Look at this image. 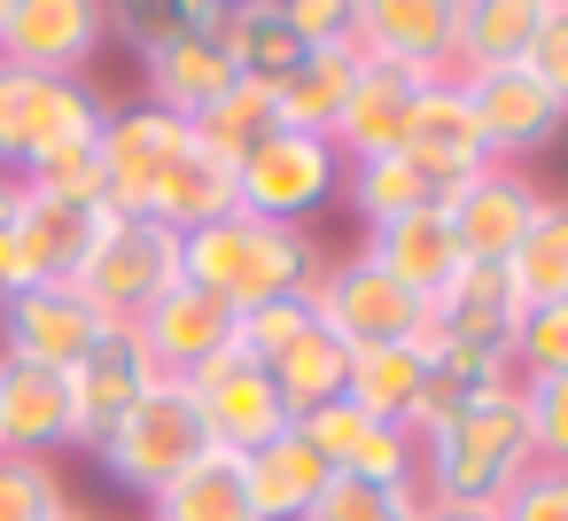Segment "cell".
I'll return each mask as SVG.
<instances>
[{
    "label": "cell",
    "mask_w": 568,
    "mask_h": 521,
    "mask_svg": "<svg viewBox=\"0 0 568 521\" xmlns=\"http://www.w3.org/2000/svg\"><path fill=\"white\" fill-rule=\"evenodd\" d=\"M320 273H327V242L312 226H265L250 211H226V218L180 234V280H195L203 296H219L234 311L312 296Z\"/></svg>",
    "instance_id": "6da1fadb"
},
{
    "label": "cell",
    "mask_w": 568,
    "mask_h": 521,
    "mask_svg": "<svg viewBox=\"0 0 568 521\" xmlns=\"http://www.w3.org/2000/svg\"><path fill=\"white\" fill-rule=\"evenodd\" d=\"M537 467L529 451V420H521V389L483 397L452 420H436L420 436V498L428 505H490Z\"/></svg>",
    "instance_id": "7a4b0ae2"
},
{
    "label": "cell",
    "mask_w": 568,
    "mask_h": 521,
    "mask_svg": "<svg viewBox=\"0 0 568 521\" xmlns=\"http://www.w3.org/2000/svg\"><path fill=\"white\" fill-rule=\"evenodd\" d=\"M110 94L94 79H40V71H17L0 63V172H32L63 149H94L102 125H110Z\"/></svg>",
    "instance_id": "3957f363"
},
{
    "label": "cell",
    "mask_w": 568,
    "mask_h": 521,
    "mask_svg": "<svg viewBox=\"0 0 568 521\" xmlns=\"http://www.w3.org/2000/svg\"><path fill=\"white\" fill-rule=\"evenodd\" d=\"M172 280H180V234L141 211H102V226L71 273V288L87 296L94 319H141Z\"/></svg>",
    "instance_id": "277c9868"
},
{
    "label": "cell",
    "mask_w": 568,
    "mask_h": 521,
    "mask_svg": "<svg viewBox=\"0 0 568 521\" xmlns=\"http://www.w3.org/2000/svg\"><path fill=\"white\" fill-rule=\"evenodd\" d=\"M327 203H343V156L320 133H257L234 156V211L265 226H312Z\"/></svg>",
    "instance_id": "5b68a950"
},
{
    "label": "cell",
    "mask_w": 568,
    "mask_h": 521,
    "mask_svg": "<svg viewBox=\"0 0 568 521\" xmlns=\"http://www.w3.org/2000/svg\"><path fill=\"white\" fill-rule=\"evenodd\" d=\"M211 451V436H203V412H195V397H187V381H156L102 443H94V467L125 490V498H156L172 474H187L195 459Z\"/></svg>",
    "instance_id": "8992f818"
},
{
    "label": "cell",
    "mask_w": 568,
    "mask_h": 521,
    "mask_svg": "<svg viewBox=\"0 0 568 521\" xmlns=\"http://www.w3.org/2000/svg\"><path fill=\"white\" fill-rule=\"evenodd\" d=\"M312 319L343 350H389V343H420L428 335V304L405 296L389 273H374L358 249L351 257H327V273L312 288Z\"/></svg>",
    "instance_id": "52a82bcc"
},
{
    "label": "cell",
    "mask_w": 568,
    "mask_h": 521,
    "mask_svg": "<svg viewBox=\"0 0 568 521\" xmlns=\"http://www.w3.org/2000/svg\"><path fill=\"white\" fill-rule=\"evenodd\" d=\"M63 381H71V443L94 451L164 374H156V358H149V343H141L133 319H102V335L79 350V366Z\"/></svg>",
    "instance_id": "ba28073f"
},
{
    "label": "cell",
    "mask_w": 568,
    "mask_h": 521,
    "mask_svg": "<svg viewBox=\"0 0 568 521\" xmlns=\"http://www.w3.org/2000/svg\"><path fill=\"white\" fill-rule=\"evenodd\" d=\"M187 397H195V412H203L211 451L250 459L257 443L288 436V405H281L273 374H265L250 350H219L211 366H195V374H187Z\"/></svg>",
    "instance_id": "9c48e42d"
},
{
    "label": "cell",
    "mask_w": 568,
    "mask_h": 521,
    "mask_svg": "<svg viewBox=\"0 0 568 521\" xmlns=\"http://www.w3.org/2000/svg\"><path fill=\"white\" fill-rule=\"evenodd\" d=\"M102 48H110V9H94V0H9L0 63L40 79H87Z\"/></svg>",
    "instance_id": "30bf717a"
},
{
    "label": "cell",
    "mask_w": 568,
    "mask_h": 521,
    "mask_svg": "<svg viewBox=\"0 0 568 521\" xmlns=\"http://www.w3.org/2000/svg\"><path fill=\"white\" fill-rule=\"evenodd\" d=\"M467 86V110H475V133H483V149H490V164H529V156H545L560 133H568V118H560V102L529 79V63H506V71H475V79H459Z\"/></svg>",
    "instance_id": "8fae6325"
},
{
    "label": "cell",
    "mask_w": 568,
    "mask_h": 521,
    "mask_svg": "<svg viewBox=\"0 0 568 521\" xmlns=\"http://www.w3.org/2000/svg\"><path fill=\"white\" fill-rule=\"evenodd\" d=\"M537 211H545V187L514 164H490V172H475L467 187L444 195V218H452V242H459L467 265H506L521 249V234L537 226Z\"/></svg>",
    "instance_id": "7c38bea8"
},
{
    "label": "cell",
    "mask_w": 568,
    "mask_h": 521,
    "mask_svg": "<svg viewBox=\"0 0 568 521\" xmlns=\"http://www.w3.org/2000/svg\"><path fill=\"white\" fill-rule=\"evenodd\" d=\"M219 17H226V0H203L195 9V32H180L172 48H156L149 63H141V102L149 110H164V118H180V125H195L203 110H219L242 79H234V63H226V48H219Z\"/></svg>",
    "instance_id": "4fadbf2b"
},
{
    "label": "cell",
    "mask_w": 568,
    "mask_h": 521,
    "mask_svg": "<svg viewBox=\"0 0 568 521\" xmlns=\"http://www.w3.org/2000/svg\"><path fill=\"white\" fill-rule=\"evenodd\" d=\"M351 55L405 79H452V0H358Z\"/></svg>",
    "instance_id": "5bb4252c"
},
{
    "label": "cell",
    "mask_w": 568,
    "mask_h": 521,
    "mask_svg": "<svg viewBox=\"0 0 568 521\" xmlns=\"http://www.w3.org/2000/svg\"><path fill=\"white\" fill-rule=\"evenodd\" d=\"M102 335V319L87 311V296L71 280H40V288H17L0 296V358H24V366H48V374H71L79 350Z\"/></svg>",
    "instance_id": "9a60e30c"
},
{
    "label": "cell",
    "mask_w": 568,
    "mask_h": 521,
    "mask_svg": "<svg viewBox=\"0 0 568 521\" xmlns=\"http://www.w3.org/2000/svg\"><path fill=\"white\" fill-rule=\"evenodd\" d=\"M180 149H187L180 118H164L149 102H118L110 125H102V141H94L102 180H110V211H141L149 218V203H156V187H164V172H172Z\"/></svg>",
    "instance_id": "2e32d148"
},
{
    "label": "cell",
    "mask_w": 568,
    "mask_h": 521,
    "mask_svg": "<svg viewBox=\"0 0 568 521\" xmlns=\"http://www.w3.org/2000/svg\"><path fill=\"white\" fill-rule=\"evenodd\" d=\"M444 195L452 187H467L475 172H490V149H483V133H475V110H467V86L459 79H428L420 94H413V118H405V141H397Z\"/></svg>",
    "instance_id": "e0dca14e"
},
{
    "label": "cell",
    "mask_w": 568,
    "mask_h": 521,
    "mask_svg": "<svg viewBox=\"0 0 568 521\" xmlns=\"http://www.w3.org/2000/svg\"><path fill=\"white\" fill-rule=\"evenodd\" d=\"M133 327H141V343H149V358H156L164 381H187L195 366H211L219 350H234V304L203 296L195 280H172Z\"/></svg>",
    "instance_id": "ac0fdd59"
},
{
    "label": "cell",
    "mask_w": 568,
    "mask_h": 521,
    "mask_svg": "<svg viewBox=\"0 0 568 521\" xmlns=\"http://www.w3.org/2000/svg\"><path fill=\"white\" fill-rule=\"evenodd\" d=\"M358 257H366L374 273H389L405 296H420V304H436V296L452 288V273L467 265L459 242H452L444 203H436V211H405V218H389V226H366Z\"/></svg>",
    "instance_id": "d6986e66"
},
{
    "label": "cell",
    "mask_w": 568,
    "mask_h": 521,
    "mask_svg": "<svg viewBox=\"0 0 568 521\" xmlns=\"http://www.w3.org/2000/svg\"><path fill=\"white\" fill-rule=\"evenodd\" d=\"M521 311H529V304H521V288H514L506 265H459L452 288L428 304V335L475 343V350H506L514 327H521Z\"/></svg>",
    "instance_id": "ffe728a7"
},
{
    "label": "cell",
    "mask_w": 568,
    "mask_h": 521,
    "mask_svg": "<svg viewBox=\"0 0 568 521\" xmlns=\"http://www.w3.org/2000/svg\"><path fill=\"white\" fill-rule=\"evenodd\" d=\"M0 451L55 459L71 451V381L24 358H0Z\"/></svg>",
    "instance_id": "44dd1931"
},
{
    "label": "cell",
    "mask_w": 568,
    "mask_h": 521,
    "mask_svg": "<svg viewBox=\"0 0 568 521\" xmlns=\"http://www.w3.org/2000/svg\"><path fill=\"white\" fill-rule=\"evenodd\" d=\"M428 79H405V71H389V63H358V79H351V102H343V118H335V156L343 164H366V156H389L397 141H405V118H413V94H420Z\"/></svg>",
    "instance_id": "7402d4cb"
},
{
    "label": "cell",
    "mask_w": 568,
    "mask_h": 521,
    "mask_svg": "<svg viewBox=\"0 0 568 521\" xmlns=\"http://www.w3.org/2000/svg\"><path fill=\"white\" fill-rule=\"evenodd\" d=\"M420 350H428V374H420L413 436H428L436 420H452V412H467V405H483V397L521 389L514 366H506V350H475V343H444V335H420Z\"/></svg>",
    "instance_id": "603a6c76"
},
{
    "label": "cell",
    "mask_w": 568,
    "mask_h": 521,
    "mask_svg": "<svg viewBox=\"0 0 568 521\" xmlns=\"http://www.w3.org/2000/svg\"><path fill=\"white\" fill-rule=\"evenodd\" d=\"M24 195H32V187H24ZM94 226H102V211H71V203L32 195V203H24V218H17V249H9L17 288L71 280V273H79V257H87V242H94ZM17 288H9V296H17Z\"/></svg>",
    "instance_id": "cb8c5ba5"
},
{
    "label": "cell",
    "mask_w": 568,
    "mask_h": 521,
    "mask_svg": "<svg viewBox=\"0 0 568 521\" xmlns=\"http://www.w3.org/2000/svg\"><path fill=\"white\" fill-rule=\"evenodd\" d=\"M545 0H452V79L506 71L529 55Z\"/></svg>",
    "instance_id": "d4e9b609"
},
{
    "label": "cell",
    "mask_w": 568,
    "mask_h": 521,
    "mask_svg": "<svg viewBox=\"0 0 568 521\" xmlns=\"http://www.w3.org/2000/svg\"><path fill=\"white\" fill-rule=\"evenodd\" d=\"M327 459L288 428V436H273V443H257L250 459H242V482H250V513L257 521H304L312 505H320V490H327Z\"/></svg>",
    "instance_id": "484cf974"
},
{
    "label": "cell",
    "mask_w": 568,
    "mask_h": 521,
    "mask_svg": "<svg viewBox=\"0 0 568 521\" xmlns=\"http://www.w3.org/2000/svg\"><path fill=\"white\" fill-rule=\"evenodd\" d=\"M219 48H226L234 79H250V86H281V79L304 63V40H296V24H288V9H273V0H226Z\"/></svg>",
    "instance_id": "4316f807"
},
{
    "label": "cell",
    "mask_w": 568,
    "mask_h": 521,
    "mask_svg": "<svg viewBox=\"0 0 568 521\" xmlns=\"http://www.w3.org/2000/svg\"><path fill=\"white\" fill-rule=\"evenodd\" d=\"M351 79H358V55L351 48H312L281 86H273V125L281 133H335L343 102H351Z\"/></svg>",
    "instance_id": "83f0119b"
},
{
    "label": "cell",
    "mask_w": 568,
    "mask_h": 521,
    "mask_svg": "<svg viewBox=\"0 0 568 521\" xmlns=\"http://www.w3.org/2000/svg\"><path fill=\"white\" fill-rule=\"evenodd\" d=\"M420 374H428V350L420 343H389V350H351V381L343 397L382 420V428H413L420 412Z\"/></svg>",
    "instance_id": "f1b7e54d"
},
{
    "label": "cell",
    "mask_w": 568,
    "mask_h": 521,
    "mask_svg": "<svg viewBox=\"0 0 568 521\" xmlns=\"http://www.w3.org/2000/svg\"><path fill=\"white\" fill-rule=\"evenodd\" d=\"M265 374H273V389H281L288 420H304V412H320V405H335V397H343V381H351V350L312 319L296 343H281V350L265 358Z\"/></svg>",
    "instance_id": "f546056e"
},
{
    "label": "cell",
    "mask_w": 568,
    "mask_h": 521,
    "mask_svg": "<svg viewBox=\"0 0 568 521\" xmlns=\"http://www.w3.org/2000/svg\"><path fill=\"white\" fill-rule=\"evenodd\" d=\"M149 521H257L250 513V482L234 451H203L187 474H172L149 498Z\"/></svg>",
    "instance_id": "4dcf8cb0"
},
{
    "label": "cell",
    "mask_w": 568,
    "mask_h": 521,
    "mask_svg": "<svg viewBox=\"0 0 568 521\" xmlns=\"http://www.w3.org/2000/svg\"><path fill=\"white\" fill-rule=\"evenodd\" d=\"M343 203H351L366 226H389V218H405V211H436V203H444V187H436L405 149H389V156L343 164Z\"/></svg>",
    "instance_id": "1f68e13d"
},
{
    "label": "cell",
    "mask_w": 568,
    "mask_h": 521,
    "mask_svg": "<svg viewBox=\"0 0 568 521\" xmlns=\"http://www.w3.org/2000/svg\"><path fill=\"white\" fill-rule=\"evenodd\" d=\"M521 304H568V195H545L537 226L521 234V249L506 257Z\"/></svg>",
    "instance_id": "d6a6232c"
},
{
    "label": "cell",
    "mask_w": 568,
    "mask_h": 521,
    "mask_svg": "<svg viewBox=\"0 0 568 521\" xmlns=\"http://www.w3.org/2000/svg\"><path fill=\"white\" fill-rule=\"evenodd\" d=\"M304 521H420V490L413 482H358V474H327L320 505Z\"/></svg>",
    "instance_id": "836d02e7"
},
{
    "label": "cell",
    "mask_w": 568,
    "mask_h": 521,
    "mask_svg": "<svg viewBox=\"0 0 568 521\" xmlns=\"http://www.w3.org/2000/svg\"><path fill=\"white\" fill-rule=\"evenodd\" d=\"M55 513H71V490H63L55 459L0 451V521H55Z\"/></svg>",
    "instance_id": "e575fe53"
},
{
    "label": "cell",
    "mask_w": 568,
    "mask_h": 521,
    "mask_svg": "<svg viewBox=\"0 0 568 521\" xmlns=\"http://www.w3.org/2000/svg\"><path fill=\"white\" fill-rule=\"evenodd\" d=\"M257 133H273V86H250V79H242L219 110H203V118H195V141H203V149H219L226 164H234Z\"/></svg>",
    "instance_id": "d590c367"
},
{
    "label": "cell",
    "mask_w": 568,
    "mask_h": 521,
    "mask_svg": "<svg viewBox=\"0 0 568 521\" xmlns=\"http://www.w3.org/2000/svg\"><path fill=\"white\" fill-rule=\"evenodd\" d=\"M506 366H514V381L568 374V304H529L514 343H506Z\"/></svg>",
    "instance_id": "8d00e7d4"
},
{
    "label": "cell",
    "mask_w": 568,
    "mask_h": 521,
    "mask_svg": "<svg viewBox=\"0 0 568 521\" xmlns=\"http://www.w3.org/2000/svg\"><path fill=\"white\" fill-rule=\"evenodd\" d=\"M335 474H358V482H413V490H420V436L366 420L358 443H351V459H343Z\"/></svg>",
    "instance_id": "74e56055"
},
{
    "label": "cell",
    "mask_w": 568,
    "mask_h": 521,
    "mask_svg": "<svg viewBox=\"0 0 568 521\" xmlns=\"http://www.w3.org/2000/svg\"><path fill=\"white\" fill-rule=\"evenodd\" d=\"M24 187L48 195V203H71V211H110V180H102V156L94 149H63V156L32 164Z\"/></svg>",
    "instance_id": "f35d334b"
},
{
    "label": "cell",
    "mask_w": 568,
    "mask_h": 521,
    "mask_svg": "<svg viewBox=\"0 0 568 521\" xmlns=\"http://www.w3.org/2000/svg\"><path fill=\"white\" fill-rule=\"evenodd\" d=\"M521 420H529V451H537V467H568V374L521 381Z\"/></svg>",
    "instance_id": "ab89813d"
},
{
    "label": "cell",
    "mask_w": 568,
    "mask_h": 521,
    "mask_svg": "<svg viewBox=\"0 0 568 521\" xmlns=\"http://www.w3.org/2000/svg\"><path fill=\"white\" fill-rule=\"evenodd\" d=\"M195 9L203 0H156V9H110V40H125L141 63L156 55V48H172L180 32H195Z\"/></svg>",
    "instance_id": "60d3db41"
},
{
    "label": "cell",
    "mask_w": 568,
    "mask_h": 521,
    "mask_svg": "<svg viewBox=\"0 0 568 521\" xmlns=\"http://www.w3.org/2000/svg\"><path fill=\"white\" fill-rule=\"evenodd\" d=\"M529 79L560 102V118H568V0H545V17H537V40H529Z\"/></svg>",
    "instance_id": "b9f144b4"
},
{
    "label": "cell",
    "mask_w": 568,
    "mask_h": 521,
    "mask_svg": "<svg viewBox=\"0 0 568 521\" xmlns=\"http://www.w3.org/2000/svg\"><path fill=\"white\" fill-rule=\"evenodd\" d=\"M498 521H568V467H529L498 498Z\"/></svg>",
    "instance_id": "7bdbcfd3"
},
{
    "label": "cell",
    "mask_w": 568,
    "mask_h": 521,
    "mask_svg": "<svg viewBox=\"0 0 568 521\" xmlns=\"http://www.w3.org/2000/svg\"><path fill=\"white\" fill-rule=\"evenodd\" d=\"M351 9L358 0H288V24H296L304 55L312 48H351Z\"/></svg>",
    "instance_id": "ee69618b"
},
{
    "label": "cell",
    "mask_w": 568,
    "mask_h": 521,
    "mask_svg": "<svg viewBox=\"0 0 568 521\" xmlns=\"http://www.w3.org/2000/svg\"><path fill=\"white\" fill-rule=\"evenodd\" d=\"M24 180L17 172H0V296H9L17 288V273H9V249H17V218H24Z\"/></svg>",
    "instance_id": "f6af8a7d"
},
{
    "label": "cell",
    "mask_w": 568,
    "mask_h": 521,
    "mask_svg": "<svg viewBox=\"0 0 568 521\" xmlns=\"http://www.w3.org/2000/svg\"><path fill=\"white\" fill-rule=\"evenodd\" d=\"M420 521H498V513L490 505H428L420 498Z\"/></svg>",
    "instance_id": "bcb514c9"
},
{
    "label": "cell",
    "mask_w": 568,
    "mask_h": 521,
    "mask_svg": "<svg viewBox=\"0 0 568 521\" xmlns=\"http://www.w3.org/2000/svg\"><path fill=\"white\" fill-rule=\"evenodd\" d=\"M55 521H102V513H79V505H71V513H55Z\"/></svg>",
    "instance_id": "7dc6e473"
},
{
    "label": "cell",
    "mask_w": 568,
    "mask_h": 521,
    "mask_svg": "<svg viewBox=\"0 0 568 521\" xmlns=\"http://www.w3.org/2000/svg\"><path fill=\"white\" fill-rule=\"evenodd\" d=\"M0 24H9V0H0Z\"/></svg>",
    "instance_id": "c3c4849f"
}]
</instances>
